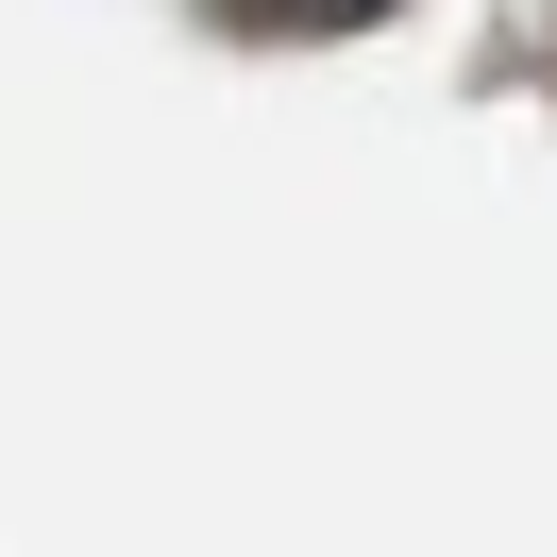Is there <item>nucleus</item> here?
Here are the masks:
<instances>
[{
    "mask_svg": "<svg viewBox=\"0 0 557 557\" xmlns=\"http://www.w3.org/2000/svg\"><path fill=\"white\" fill-rule=\"evenodd\" d=\"M220 35H372V17H406V0H203Z\"/></svg>",
    "mask_w": 557,
    "mask_h": 557,
    "instance_id": "f257e3e1",
    "label": "nucleus"
}]
</instances>
